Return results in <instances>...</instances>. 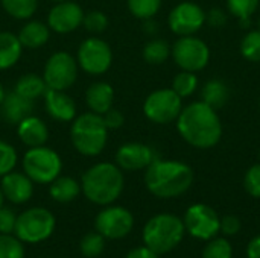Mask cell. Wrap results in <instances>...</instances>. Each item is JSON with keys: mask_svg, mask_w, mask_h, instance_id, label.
<instances>
[{"mask_svg": "<svg viewBox=\"0 0 260 258\" xmlns=\"http://www.w3.org/2000/svg\"><path fill=\"white\" fill-rule=\"evenodd\" d=\"M177 128L183 140L198 149H210L222 137L219 116L204 102H193L183 108L177 119Z\"/></svg>", "mask_w": 260, "mask_h": 258, "instance_id": "1", "label": "cell"}, {"mask_svg": "<svg viewBox=\"0 0 260 258\" xmlns=\"http://www.w3.org/2000/svg\"><path fill=\"white\" fill-rule=\"evenodd\" d=\"M145 170L146 189L160 199L178 198L184 195L193 182L192 169L181 161L157 158Z\"/></svg>", "mask_w": 260, "mask_h": 258, "instance_id": "2", "label": "cell"}, {"mask_svg": "<svg viewBox=\"0 0 260 258\" xmlns=\"http://www.w3.org/2000/svg\"><path fill=\"white\" fill-rule=\"evenodd\" d=\"M125 187L122 169L113 163H98L91 166L81 179L84 196L94 205H111L119 199Z\"/></svg>", "mask_w": 260, "mask_h": 258, "instance_id": "3", "label": "cell"}, {"mask_svg": "<svg viewBox=\"0 0 260 258\" xmlns=\"http://www.w3.org/2000/svg\"><path fill=\"white\" fill-rule=\"evenodd\" d=\"M70 140L81 155H101L108 141V128L105 126L102 116L90 111L75 117L70 126Z\"/></svg>", "mask_w": 260, "mask_h": 258, "instance_id": "4", "label": "cell"}, {"mask_svg": "<svg viewBox=\"0 0 260 258\" xmlns=\"http://www.w3.org/2000/svg\"><path fill=\"white\" fill-rule=\"evenodd\" d=\"M186 233L184 222L169 213L151 217L143 227V243L158 255L174 251L183 240Z\"/></svg>", "mask_w": 260, "mask_h": 258, "instance_id": "5", "label": "cell"}, {"mask_svg": "<svg viewBox=\"0 0 260 258\" xmlns=\"http://www.w3.org/2000/svg\"><path fill=\"white\" fill-rule=\"evenodd\" d=\"M56 219L47 208L32 207L17 216L14 236L29 245L46 242L55 231Z\"/></svg>", "mask_w": 260, "mask_h": 258, "instance_id": "6", "label": "cell"}, {"mask_svg": "<svg viewBox=\"0 0 260 258\" xmlns=\"http://www.w3.org/2000/svg\"><path fill=\"white\" fill-rule=\"evenodd\" d=\"M23 170L34 184H50L61 175L62 160L56 151L46 144L29 148L23 157Z\"/></svg>", "mask_w": 260, "mask_h": 258, "instance_id": "7", "label": "cell"}, {"mask_svg": "<svg viewBox=\"0 0 260 258\" xmlns=\"http://www.w3.org/2000/svg\"><path fill=\"white\" fill-rule=\"evenodd\" d=\"M78 61L76 58L64 50L52 53L43 70V79L50 90H59L66 91L78 79Z\"/></svg>", "mask_w": 260, "mask_h": 258, "instance_id": "8", "label": "cell"}, {"mask_svg": "<svg viewBox=\"0 0 260 258\" xmlns=\"http://www.w3.org/2000/svg\"><path fill=\"white\" fill-rule=\"evenodd\" d=\"M76 61L81 70H84L87 75L101 76L107 73L113 64V50L102 38L90 36L79 44Z\"/></svg>", "mask_w": 260, "mask_h": 258, "instance_id": "9", "label": "cell"}, {"mask_svg": "<svg viewBox=\"0 0 260 258\" xmlns=\"http://www.w3.org/2000/svg\"><path fill=\"white\" fill-rule=\"evenodd\" d=\"M181 109V97L172 88H161L152 91L143 103V113L146 119L157 125H168L175 122Z\"/></svg>", "mask_w": 260, "mask_h": 258, "instance_id": "10", "label": "cell"}, {"mask_svg": "<svg viewBox=\"0 0 260 258\" xmlns=\"http://www.w3.org/2000/svg\"><path fill=\"white\" fill-rule=\"evenodd\" d=\"M171 55L181 70L193 73L203 70L210 61L207 44L193 35L180 36L171 47Z\"/></svg>", "mask_w": 260, "mask_h": 258, "instance_id": "11", "label": "cell"}, {"mask_svg": "<svg viewBox=\"0 0 260 258\" xmlns=\"http://www.w3.org/2000/svg\"><path fill=\"white\" fill-rule=\"evenodd\" d=\"M134 227V216L129 210L119 205H107L98 213L94 219V228L99 234L110 240H119L126 237Z\"/></svg>", "mask_w": 260, "mask_h": 258, "instance_id": "12", "label": "cell"}, {"mask_svg": "<svg viewBox=\"0 0 260 258\" xmlns=\"http://www.w3.org/2000/svg\"><path fill=\"white\" fill-rule=\"evenodd\" d=\"M186 231L200 240H210L221 231V219L218 213L206 204H193L184 214Z\"/></svg>", "mask_w": 260, "mask_h": 258, "instance_id": "13", "label": "cell"}, {"mask_svg": "<svg viewBox=\"0 0 260 258\" xmlns=\"http://www.w3.org/2000/svg\"><path fill=\"white\" fill-rule=\"evenodd\" d=\"M204 23L206 12L200 5L193 2H183L177 5L168 17V24L171 30L180 36L193 35L203 27Z\"/></svg>", "mask_w": 260, "mask_h": 258, "instance_id": "14", "label": "cell"}, {"mask_svg": "<svg viewBox=\"0 0 260 258\" xmlns=\"http://www.w3.org/2000/svg\"><path fill=\"white\" fill-rule=\"evenodd\" d=\"M84 14L82 8L72 0L58 2L47 14V26L56 33H70L82 26Z\"/></svg>", "mask_w": 260, "mask_h": 258, "instance_id": "15", "label": "cell"}, {"mask_svg": "<svg viewBox=\"0 0 260 258\" xmlns=\"http://www.w3.org/2000/svg\"><path fill=\"white\" fill-rule=\"evenodd\" d=\"M154 160H157L155 152L151 146L131 141L122 144L116 152V164L122 170L136 172L146 169Z\"/></svg>", "mask_w": 260, "mask_h": 258, "instance_id": "16", "label": "cell"}, {"mask_svg": "<svg viewBox=\"0 0 260 258\" xmlns=\"http://www.w3.org/2000/svg\"><path fill=\"white\" fill-rule=\"evenodd\" d=\"M0 189L6 201L21 205L30 201L34 195V181L21 172H9L0 178Z\"/></svg>", "mask_w": 260, "mask_h": 258, "instance_id": "17", "label": "cell"}, {"mask_svg": "<svg viewBox=\"0 0 260 258\" xmlns=\"http://www.w3.org/2000/svg\"><path fill=\"white\" fill-rule=\"evenodd\" d=\"M43 99H44L46 113L53 120L73 122V119L76 117V103L69 94H66V91L47 88Z\"/></svg>", "mask_w": 260, "mask_h": 258, "instance_id": "18", "label": "cell"}, {"mask_svg": "<svg viewBox=\"0 0 260 258\" xmlns=\"http://www.w3.org/2000/svg\"><path fill=\"white\" fill-rule=\"evenodd\" d=\"M32 111H34V100L26 99L15 91L8 93L0 105L2 119L9 125H18L21 120L32 116Z\"/></svg>", "mask_w": 260, "mask_h": 258, "instance_id": "19", "label": "cell"}, {"mask_svg": "<svg viewBox=\"0 0 260 258\" xmlns=\"http://www.w3.org/2000/svg\"><path fill=\"white\" fill-rule=\"evenodd\" d=\"M17 135L27 148L44 146L49 140V128L40 117L29 116L17 125Z\"/></svg>", "mask_w": 260, "mask_h": 258, "instance_id": "20", "label": "cell"}, {"mask_svg": "<svg viewBox=\"0 0 260 258\" xmlns=\"http://www.w3.org/2000/svg\"><path fill=\"white\" fill-rule=\"evenodd\" d=\"M85 102L91 113L102 116L113 108L114 90L108 82H94L85 91Z\"/></svg>", "mask_w": 260, "mask_h": 258, "instance_id": "21", "label": "cell"}, {"mask_svg": "<svg viewBox=\"0 0 260 258\" xmlns=\"http://www.w3.org/2000/svg\"><path fill=\"white\" fill-rule=\"evenodd\" d=\"M50 38V29L43 21H27L18 32V40L26 49H38L43 47Z\"/></svg>", "mask_w": 260, "mask_h": 258, "instance_id": "22", "label": "cell"}, {"mask_svg": "<svg viewBox=\"0 0 260 258\" xmlns=\"http://www.w3.org/2000/svg\"><path fill=\"white\" fill-rule=\"evenodd\" d=\"M23 46L18 35L3 30L0 32V70H8L14 67L21 58Z\"/></svg>", "mask_w": 260, "mask_h": 258, "instance_id": "23", "label": "cell"}, {"mask_svg": "<svg viewBox=\"0 0 260 258\" xmlns=\"http://www.w3.org/2000/svg\"><path fill=\"white\" fill-rule=\"evenodd\" d=\"M81 184L73 179L72 176H58L50 182L49 195L55 202L59 204H69L75 201L81 193Z\"/></svg>", "mask_w": 260, "mask_h": 258, "instance_id": "24", "label": "cell"}, {"mask_svg": "<svg viewBox=\"0 0 260 258\" xmlns=\"http://www.w3.org/2000/svg\"><path fill=\"white\" fill-rule=\"evenodd\" d=\"M201 102L213 108L215 111L222 108L230 99V90L227 84L221 79H210L204 84L201 91Z\"/></svg>", "mask_w": 260, "mask_h": 258, "instance_id": "25", "label": "cell"}, {"mask_svg": "<svg viewBox=\"0 0 260 258\" xmlns=\"http://www.w3.org/2000/svg\"><path fill=\"white\" fill-rule=\"evenodd\" d=\"M46 90H47V85H46L43 76H38L35 73H27V75H23L21 78H18V81L15 82V88H14L15 93H18L20 96L30 99V100L43 97Z\"/></svg>", "mask_w": 260, "mask_h": 258, "instance_id": "26", "label": "cell"}, {"mask_svg": "<svg viewBox=\"0 0 260 258\" xmlns=\"http://www.w3.org/2000/svg\"><path fill=\"white\" fill-rule=\"evenodd\" d=\"M142 56L148 64L160 65L171 56V46L165 40L154 38L145 44V47L142 50Z\"/></svg>", "mask_w": 260, "mask_h": 258, "instance_id": "27", "label": "cell"}, {"mask_svg": "<svg viewBox=\"0 0 260 258\" xmlns=\"http://www.w3.org/2000/svg\"><path fill=\"white\" fill-rule=\"evenodd\" d=\"M0 2L6 14L17 20L30 18L38 8V0H0Z\"/></svg>", "mask_w": 260, "mask_h": 258, "instance_id": "28", "label": "cell"}, {"mask_svg": "<svg viewBox=\"0 0 260 258\" xmlns=\"http://www.w3.org/2000/svg\"><path fill=\"white\" fill-rule=\"evenodd\" d=\"M105 237L102 234H99L98 231L94 233H88L85 234L81 242H79V251L84 257L87 258H96L102 255L104 249H105Z\"/></svg>", "mask_w": 260, "mask_h": 258, "instance_id": "29", "label": "cell"}, {"mask_svg": "<svg viewBox=\"0 0 260 258\" xmlns=\"http://www.w3.org/2000/svg\"><path fill=\"white\" fill-rule=\"evenodd\" d=\"M198 88V78L193 71L181 70L172 81V90L183 99L189 97Z\"/></svg>", "mask_w": 260, "mask_h": 258, "instance_id": "30", "label": "cell"}, {"mask_svg": "<svg viewBox=\"0 0 260 258\" xmlns=\"http://www.w3.org/2000/svg\"><path fill=\"white\" fill-rule=\"evenodd\" d=\"M128 11L140 20L152 18L161 8V0H126Z\"/></svg>", "mask_w": 260, "mask_h": 258, "instance_id": "31", "label": "cell"}, {"mask_svg": "<svg viewBox=\"0 0 260 258\" xmlns=\"http://www.w3.org/2000/svg\"><path fill=\"white\" fill-rule=\"evenodd\" d=\"M241 53L251 62L260 61V30H250L241 41Z\"/></svg>", "mask_w": 260, "mask_h": 258, "instance_id": "32", "label": "cell"}, {"mask_svg": "<svg viewBox=\"0 0 260 258\" xmlns=\"http://www.w3.org/2000/svg\"><path fill=\"white\" fill-rule=\"evenodd\" d=\"M0 258H24V246L12 234H0Z\"/></svg>", "mask_w": 260, "mask_h": 258, "instance_id": "33", "label": "cell"}, {"mask_svg": "<svg viewBox=\"0 0 260 258\" xmlns=\"http://www.w3.org/2000/svg\"><path fill=\"white\" fill-rule=\"evenodd\" d=\"M203 258H233V248L227 239L213 237L206 245Z\"/></svg>", "mask_w": 260, "mask_h": 258, "instance_id": "34", "label": "cell"}, {"mask_svg": "<svg viewBox=\"0 0 260 258\" xmlns=\"http://www.w3.org/2000/svg\"><path fill=\"white\" fill-rule=\"evenodd\" d=\"M260 0H227L229 12L239 20L251 18V15L257 11Z\"/></svg>", "mask_w": 260, "mask_h": 258, "instance_id": "35", "label": "cell"}, {"mask_svg": "<svg viewBox=\"0 0 260 258\" xmlns=\"http://www.w3.org/2000/svg\"><path fill=\"white\" fill-rule=\"evenodd\" d=\"M17 160V151L12 148V144L0 140V178L14 170Z\"/></svg>", "mask_w": 260, "mask_h": 258, "instance_id": "36", "label": "cell"}, {"mask_svg": "<svg viewBox=\"0 0 260 258\" xmlns=\"http://www.w3.org/2000/svg\"><path fill=\"white\" fill-rule=\"evenodd\" d=\"M82 26L91 33H101L108 27V17L102 11H90L84 14Z\"/></svg>", "mask_w": 260, "mask_h": 258, "instance_id": "37", "label": "cell"}, {"mask_svg": "<svg viewBox=\"0 0 260 258\" xmlns=\"http://www.w3.org/2000/svg\"><path fill=\"white\" fill-rule=\"evenodd\" d=\"M244 187L245 192L253 196V198H260V163L251 166L244 178Z\"/></svg>", "mask_w": 260, "mask_h": 258, "instance_id": "38", "label": "cell"}, {"mask_svg": "<svg viewBox=\"0 0 260 258\" xmlns=\"http://www.w3.org/2000/svg\"><path fill=\"white\" fill-rule=\"evenodd\" d=\"M17 214L6 207L0 208V234H14Z\"/></svg>", "mask_w": 260, "mask_h": 258, "instance_id": "39", "label": "cell"}, {"mask_svg": "<svg viewBox=\"0 0 260 258\" xmlns=\"http://www.w3.org/2000/svg\"><path fill=\"white\" fill-rule=\"evenodd\" d=\"M102 119H104V123H105V126L108 128V131H111V129H119V128H122L123 123H125L123 114H122L119 109H116V108H110L105 114H102Z\"/></svg>", "mask_w": 260, "mask_h": 258, "instance_id": "40", "label": "cell"}, {"mask_svg": "<svg viewBox=\"0 0 260 258\" xmlns=\"http://www.w3.org/2000/svg\"><path fill=\"white\" fill-rule=\"evenodd\" d=\"M206 23H207L209 26H212V27L219 29V27L225 26V23H227V15H225V12H224L222 9L213 8V9H210L209 12H206Z\"/></svg>", "mask_w": 260, "mask_h": 258, "instance_id": "41", "label": "cell"}, {"mask_svg": "<svg viewBox=\"0 0 260 258\" xmlns=\"http://www.w3.org/2000/svg\"><path fill=\"white\" fill-rule=\"evenodd\" d=\"M221 231L225 236H235L241 231V220L236 216H225L221 219Z\"/></svg>", "mask_w": 260, "mask_h": 258, "instance_id": "42", "label": "cell"}, {"mask_svg": "<svg viewBox=\"0 0 260 258\" xmlns=\"http://www.w3.org/2000/svg\"><path fill=\"white\" fill-rule=\"evenodd\" d=\"M126 258H160V255L154 252L152 249H149L148 246H139V248L131 249L126 254Z\"/></svg>", "mask_w": 260, "mask_h": 258, "instance_id": "43", "label": "cell"}, {"mask_svg": "<svg viewBox=\"0 0 260 258\" xmlns=\"http://www.w3.org/2000/svg\"><path fill=\"white\" fill-rule=\"evenodd\" d=\"M247 257L260 258V236L254 237L247 246Z\"/></svg>", "mask_w": 260, "mask_h": 258, "instance_id": "44", "label": "cell"}, {"mask_svg": "<svg viewBox=\"0 0 260 258\" xmlns=\"http://www.w3.org/2000/svg\"><path fill=\"white\" fill-rule=\"evenodd\" d=\"M145 21V26H143V30L145 32H148V33H155L157 32V23L155 21H152V18H148V20H143Z\"/></svg>", "mask_w": 260, "mask_h": 258, "instance_id": "45", "label": "cell"}, {"mask_svg": "<svg viewBox=\"0 0 260 258\" xmlns=\"http://www.w3.org/2000/svg\"><path fill=\"white\" fill-rule=\"evenodd\" d=\"M5 96H6V93H5V90H3V85L0 84V105H2V102H3V99H5Z\"/></svg>", "mask_w": 260, "mask_h": 258, "instance_id": "46", "label": "cell"}, {"mask_svg": "<svg viewBox=\"0 0 260 258\" xmlns=\"http://www.w3.org/2000/svg\"><path fill=\"white\" fill-rule=\"evenodd\" d=\"M3 202H5V196H3V192H2V189H0V208L3 207Z\"/></svg>", "mask_w": 260, "mask_h": 258, "instance_id": "47", "label": "cell"}, {"mask_svg": "<svg viewBox=\"0 0 260 258\" xmlns=\"http://www.w3.org/2000/svg\"><path fill=\"white\" fill-rule=\"evenodd\" d=\"M257 27H259V30H260V17L257 18Z\"/></svg>", "mask_w": 260, "mask_h": 258, "instance_id": "48", "label": "cell"}, {"mask_svg": "<svg viewBox=\"0 0 260 258\" xmlns=\"http://www.w3.org/2000/svg\"><path fill=\"white\" fill-rule=\"evenodd\" d=\"M52 2H56L58 3V2H64V0H52Z\"/></svg>", "mask_w": 260, "mask_h": 258, "instance_id": "49", "label": "cell"}, {"mask_svg": "<svg viewBox=\"0 0 260 258\" xmlns=\"http://www.w3.org/2000/svg\"><path fill=\"white\" fill-rule=\"evenodd\" d=\"M259 161H260V149H259Z\"/></svg>", "mask_w": 260, "mask_h": 258, "instance_id": "50", "label": "cell"}, {"mask_svg": "<svg viewBox=\"0 0 260 258\" xmlns=\"http://www.w3.org/2000/svg\"><path fill=\"white\" fill-rule=\"evenodd\" d=\"M259 106H260V102H259Z\"/></svg>", "mask_w": 260, "mask_h": 258, "instance_id": "51", "label": "cell"}]
</instances>
